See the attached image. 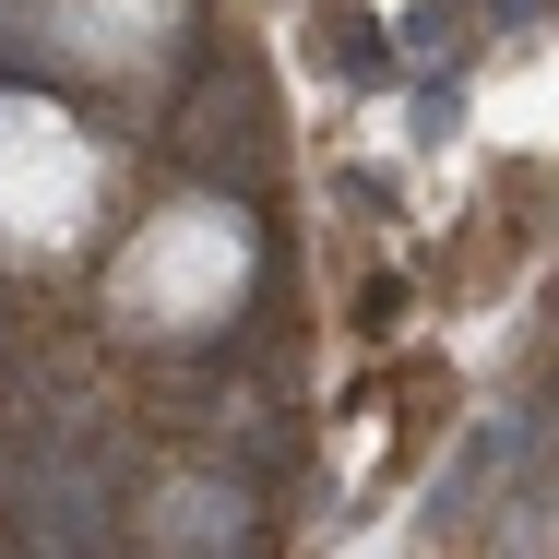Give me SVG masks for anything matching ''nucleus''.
<instances>
[{
  "instance_id": "nucleus-1",
  "label": "nucleus",
  "mask_w": 559,
  "mask_h": 559,
  "mask_svg": "<svg viewBox=\"0 0 559 559\" xmlns=\"http://www.w3.org/2000/svg\"><path fill=\"white\" fill-rule=\"evenodd\" d=\"M143 536H155V548H238V536H250V512H226L215 488L191 476V488H179V500H167V512H155Z\"/></svg>"
}]
</instances>
